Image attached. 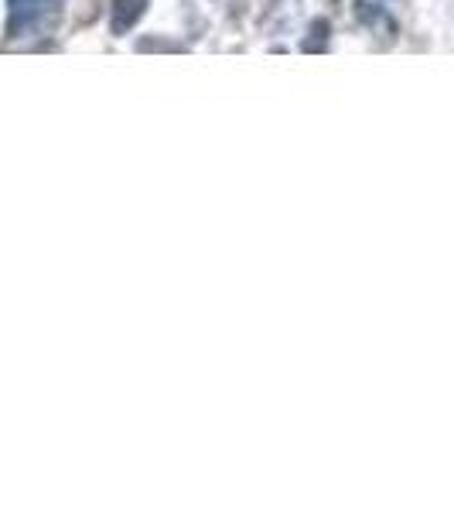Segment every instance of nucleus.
<instances>
[{
	"mask_svg": "<svg viewBox=\"0 0 454 512\" xmlns=\"http://www.w3.org/2000/svg\"><path fill=\"white\" fill-rule=\"evenodd\" d=\"M55 14L59 11H55L52 0H11V24H7V31L14 38L31 35V31L48 28L55 21Z\"/></svg>",
	"mask_w": 454,
	"mask_h": 512,
	"instance_id": "1",
	"label": "nucleus"
},
{
	"mask_svg": "<svg viewBox=\"0 0 454 512\" xmlns=\"http://www.w3.org/2000/svg\"><path fill=\"white\" fill-rule=\"evenodd\" d=\"M144 11H147V0H113L110 31L113 35H127V31L144 18Z\"/></svg>",
	"mask_w": 454,
	"mask_h": 512,
	"instance_id": "2",
	"label": "nucleus"
},
{
	"mask_svg": "<svg viewBox=\"0 0 454 512\" xmlns=\"http://www.w3.org/2000/svg\"><path fill=\"white\" fill-rule=\"evenodd\" d=\"M311 35H318V38L304 41V52H325V45H328V21H315Z\"/></svg>",
	"mask_w": 454,
	"mask_h": 512,
	"instance_id": "3",
	"label": "nucleus"
},
{
	"mask_svg": "<svg viewBox=\"0 0 454 512\" xmlns=\"http://www.w3.org/2000/svg\"><path fill=\"white\" fill-rule=\"evenodd\" d=\"M356 14H359V21L362 24H379V21H386V14H383V7H376V4H356Z\"/></svg>",
	"mask_w": 454,
	"mask_h": 512,
	"instance_id": "4",
	"label": "nucleus"
}]
</instances>
